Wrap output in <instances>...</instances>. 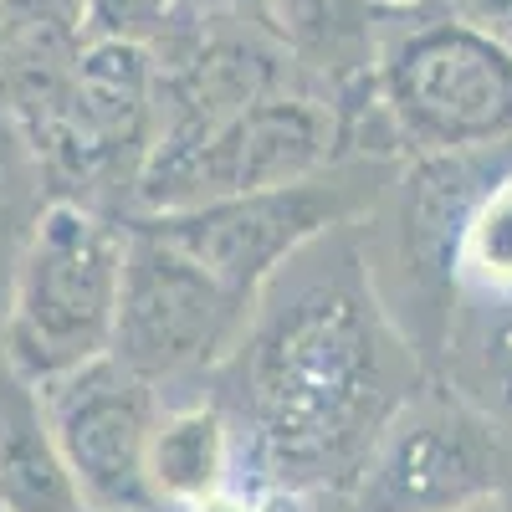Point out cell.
Instances as JSON below:
<instances>
[{"instance_id":"6da1fadb","label":"cell","mask_w":512,"mask_h":512,"mask_svg":"<svg viewBox=\"0 0 512 512\" xmlns=\"http://www.w3.org/2000/svg\"><path fill=\"white\" fill-rule=\"evenodd\" d=\"M425 369L379 292L364 221H344L267 277L231 359L205 384L231 415L236 482L349 497Z\"/></svg>"},{"instance_id":"7a4b0ae2","label":"cell","mask_w":512,"mask_h":512,"mask_svg":"<svg viewBox=\"0 0 512 512\" xmlns=\"http://www.w3.org/2000/svg\"><path fill=\"white\" fill-rule=\"evenodd\" d=\"M364 246L420 354H436L451 308L512 303V139L405 159L364 216Z\"/></svg>"},{"instance_id":"3957f363","label":"cell","mask_w":512,"mask_h":512,"mask_svg":"<svg viewBox=\"0 0 512 512\" xmlns=\"http://www.w3.org/2000/svg\"><path fill=\"white\" fill-rule=\"evenodd\" d=\"M369 103L395 159L472 154L512 139V52L441 0L395 11L379 31Z\"/></svg>"},{"instance_id":"277c9868","label":"cell","mask_w":512,"mask_h":512,"mask_svg":"<svg viewBox=\"0 0 512 512\" xmlns=\"http://www.w3.org/2000/svg\"><path fill=\"white\" fill-rule=\"evenodd\" d=\"M128 226L103 205L52 195L21 241L0 354L31 384L108 354Z\"/></svg>"},{"instance_id":"5b68a950","label":"cell","mask_w":512,"mask_h":512,"mask_svg":"<svg viewBox=\"0 0 512 512\" xmlns=\"http://www.w3.org/2000/svg\"><path fill=\"white\" fill-rule=\"evenodd\" d=\"M338 159V113L318 82L262 93L231 118L210 123L195 139L149 144L128 216H159V210H195L231 195H256L272 185H292L318 175Z\"/></svg>"},{"instance_id":"8992f818","label":"cell","mask_w":512,"mask_h":512,"mask_svg":"<svg viewBox=\"0 0 512 512\" xmlns=\"http://www.w3.org/2000/svg\"><path fill=\"white\" fill-rule=\"evenodd\" d=\"M507 492L512 415L425 369L369 446L349 487V512H456Z\"/></svg>"},{"instance_id":"52a82bcc","label":"cell","mask_w":512,"mask_h":512,"mask_svg":"<svg viewBox=\"0 0 512 512\" xmlns=\"http://www.w3.org/2000/svg\"><path fill=\"white\" fill-rule=\"evenodd\" d=\"M395 175H400L395 159L338 154L318 175H303L292 185L231 195L216 205H195V210H159V216H139V221L164 231L236 297L256 303L267 277L282 262H292L308 241H318L323 231L344 226V221H364L384 200Z\"/></svg>"},{"instance_id":"ba28073f","label":"cell","mask_w":512,"mask_h":512,"mask_svg":"<svg viewBox=\"0 0 512 512\" xmlns=\"http://www.w3.org/2000/svg\"><path fill=\"white\" fill-rule=\"evenodd\" d=\"M123 226V292L108 354L159 384V395L175 384H205L231 359L251 303L149 221L123 216Z\"/></svg>"},{"instance_id":"9c48e42d","label":"cell","mask_w":512,"mask_h":512,"mask_svg":"<svg viewBox=\"0 0 512 512\" xmlns=\"http://www.w3.org/2000/svg\"><path fill=\"white\" fill-rule=\"evenodd\" d=\"M41 415L88 512H159L149 487V431L159 420V384L98 354L36 384Z\"/></svg>"},{"instance_id":"30bf717a","label":"cell","mask_w":512,"mask_h":512,"mask_svg":"<svg viewBox=\"0 0 512 512\" xmlns=\"http://www.w3.org/2000/svg\"><path fill=\"white\" fill-rule=\"evenodd\" d=\"M236 431L216 395L164 400L149 431V487L159 512H190L236 482Z\"/></svg>"},{"instance_id":"8fae6325","label":"cell","mask_w":512,"mask_h":512,"mask_svg":"<svg viewBox=\"0 0 512 512\" xmlns=\"http://www.w3.org/2000/svg\"><path fill=\"white\" fill-rule=\"evenodd\" d=\"M0 512H88L41 415L36 384L0 354Z\"/></svg>"},{"instance_id":"7c38bea8","label":"cell","mask_w":512,"mask_h":512,"mask_svg":"<svg viewBox=\"0 0 512 512\" xmlns=\"http://www.w3.org/2000/svg\"><path fill=\"white\" fill-rule=\"evenodd\" d=\"M390 16L395 11L374 6V0H272L277 41L328 98L369 77L379 31Z\"/></svg>"},{"instance_id":"4fadbf2b","label":"cell","mask_w":512,"mask_h":512,"mask_svg":"<svg viewBox=\"0 0 512 512\" xmlns=\"http://www.w3.org/2000/svg\"><path fill=\"white\" fill-rule=\"evenodd\" d=\"M431 369L446 374L472 400L512 415V303L451 308Z\"/></svg>"},{"instance_id":"5bb4252c","label":"cell","mask_w":512,"mask_h":512,"mask_svg":"<svg viewBox=\"0 0 512 512\" xmlns=\"http://www.w3.org/2000/svg\"><path fill=\"white\" fill-rule=\"evenodd\" d=\"M77 31L82 41H134L169 67L195 47L205 16L195 0H77Z\"/></svg>"},{"instance_id":"9a60e30c","label":"cell","mask_w":512,"mask_h":512,"mask_svg":"<svg viewBox=\"0 0 512 512\" xmlns=\"http://www.w3.org/2000/svg\"><path fill=\"white\" fill-rule=\"evenodd\" d=\"M441 6H446L456 21H466L472 31L492 36L497 47L512 52V0H441Z\"/></svg>"},{"instance_id":"2e32d148","label":"cell","mask_w":512,"mask_h":512,"mask_svg":"<svg viewBox=\"0 0 512 512\" xmlns=\"http://www.w3.org/2000/svg\"><path fill=\"white\" fill-rule=\"evenodd\" d=\"M210 11L226 16V21H241V26H256L277 36V21H272V0H210Z\"/></svg>"},{"instance_id":"e0dca14e","label":"cell","mask_w":512,"mask_h":512,"mask_svg":"<svg viewBox=\"0 0 512 512\" xmlns=\"http://www.w3.org/2000/svg\"><path fill=\"white\" fill-rule=\"evenodd\" d=\"M456 512H512L507 497H492V502H472V507H456Z\"/></svg>"},{"instance_id":"ac0fdd59","label":"cell","mask_w":512,"mask_h":512,"mask_svg":"<svg viewBox=\"0 0 512 512\" xmlns=\"http://www.w3.org/2000/svg\"><path fill=\"white\" fill-rule=\"evenodd\" d=\"M384 11H415V6H431V0H374Z\"/></svg>"}]
</instances>
